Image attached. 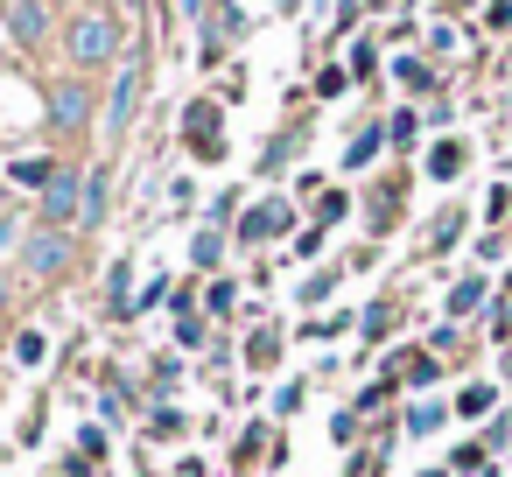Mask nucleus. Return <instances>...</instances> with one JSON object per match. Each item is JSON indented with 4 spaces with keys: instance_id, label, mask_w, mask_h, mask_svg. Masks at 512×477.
<instances>
[{
    "instance_id": "2",
    "label": "nucleus",
    "mask_w": 512,
    "mask_h": 477,
    "mask_svg": "<svg viewBox=\"0 0 512 477\" xmlns=\"http://www.w3.org/2000/svg\"><path fill=\"white\" fill-rule=\"evenodd\" d=\"M141 85H148L141 57H120V78H113V92H106V141H113V148H120V141L134 134V113H141Z\"/></svg>"
},
{
    "instance_id": "27",
    "label": "nucleus",
    "mask_w": 512,
    "mask_h": 477,
    "mask_svg": "<svg viewBox=\"0 0 512 477\" xmlns=\"http://www.w3.org/2000/svg\"><path fill=\"white\" fill-rule=\"evenodd\" d=\"M0 218H15V204H8V183H0Z\"/></svg>"
},
{
    "instance_id": "24",
    "label": "nucleus",
    "mask_w": 512,
    "mask_h": 477,
    "mask_svg": "<svg viewBox=\"0 0 512 477\" xmlns=\"http://www.w3.org/2000/svg\"><path fill=\"white\" fill-rule=\"evenodd\" d=\"M176 379H183V365H176V358H155V386H162V393H169V386H176Z\"/></svg>"
},
{
    "instance_id": "23",
    "label": "nucleus",
    "mask_w": 512,
    "mask_h": 477,
    "mask_svg": "<svg viewBox=\"0 0 512 477\" xmlns=\"http://www.w3.org/2000/svg\"><path fill=\"white\" fill-rule=\"evenodd\" d=\"M176 344H204V323H197L190 309H183V323H176Z\"/></svg>"
},
{
    "instance_id": "17",
    "label": "nucleus",
    "mask_w": 512,
    "mask_h": 477,
    "mask_svg": "<svg viewBox=\"0 0 512 477\" xmlns=\"http://www.w3.org/2000/svg\"><path fill=\"white\" fill-rule=\"evenodd\" d=\"M477 302H484V281H463V288H456V295H449V316H470V309H477Z\"/></svg>"
},
{
    "instance_id": "21",
    "label": "nucleus",
    "mask_w": 512,
    "mask_h": 477,
    "mask_svg": "<svg viewBox=\"0 0 512 477\" xmlns=\"http://www.w3.org/2000/svg\"><path fill=\"white\" fill-rule=\"evenodd\" d=\"M330 288H337V274H309V281H302V302H323Z\"/></svg>"
},
{
    "instance_id": "10",
    "label": "nucleus",
    "mask_w": 512,
    "mask_h": 477,
    "mask_svg": "<svg viewBox=\"0 0 512 477\" xmlns=\"http://www.w3.org/2000/svg\"><path fill=\"white\" fill-rule=\"evenodd\" d=\"M50 176H57L50 155H22V162H8V183H22V190H43Z\"/></svg>"
},
{
    "instance_id": "28",
    "label": "nucleus",
    "mask_w": 512,
    "mask_h": 477,
    "mask_svg": "<svg viewBox=\"0 0 512 477\" xmlns=\"http://www.w3.org/2000/svg\"><path fill=\"white\" fill-rule=\"evenodd\" d=\"M113 8H127V15H134V8H148V0H113Z\"/></svg>"
},
{
    "instance_id": "29",
    "label": "nucleus",
    "mask_w": 512,
    "mask_h": 477,
    "mask_svg": "<svg viewBox=\"0 0 512 477\" xmlns=\"http://www.w3.org/2000/svg\"><path fill=\"white\" fill-rule=\"evenodd\" d=\"M176 477H204V470H197V463H183V470H176Z\"/></svg>"
},
{
    "instance_id": "12",
    "label": "nucleus",
    "mask_w": 512,
    "mask_h": 477,
    "mask_svg": "<svg viewBox=\"0 0 512 477\" xmlns=\"http://www.w3.org/2000/svg\"><path fill=\"white\" fill-rule=\"evenodd\" d=\"M274 351H281V330L267 323V330H253V344H246V365H274Z\"/></svg>"
},
{
    "instance_id": "30",
    "label": "nucleus",
    "mask_w": 512,
    "mask_h": 477,
    "mask_svg": "<svg viewBox=\"0 0 512 477\" xmlns=\"http://www.w3.org/2000/svg\"><path fill=\"white\" fill-rule=\"evenodd\" d=\"M428 477H449V470H428Z\"/></svg>"
},
{
    "instance_id": "1",
    "label": "nucleus",
    "mask_w": 512,
    "mask_h": 477,
    "mask_svg": "<svg viewBox=\"0 0 512 477\" xmlns=\"http://www.w3.org/2000/svg\"><path fill=\"white\" fill-rule=\"evenodd\" d=\"M64 57H71V64H78V78H85V71L120 64V57H127V36H120V22H113L106 8H85V15L64 29Z\"/></svg>"
},
{
    "instance_id": "8",
    "label": "nucleus",
    "mask_w": 512,
    "mask_h": 477,
    "mask_svg": "<svg viewBox=\"0 0 512 477\" xmlns=\"http://www.w3.org/2000/svg\"><path fill=\"white\" fill-rule=\"evenodd\" d=\"M190 155L197 162H218L225 141H218V106H190Z\"/></svg>"
},
{
    "instance_id": "11",
    "label": "nucleus",
    "mask_w": 512,
    "mask_h": 477,
    "mask_svg": "<svg viewBox=\"0 0 512 477\" xmlns=\"http://www.w3.org/2000/svg\"><path fill=\"white\" fill-rule=\"evenodd\" d=\"M456 169H463V141H442V148L428 155V176H435V183H449Z\"/></svg>"
},
{
    "instance_id": "15",
    "label": "nucleus",
    "mask_w": 512,
    "mask_h": 477,
    "mask_svg": "<svg viewBox=\"0 0 512 477\" xmlns=\"http://www.w3.org/2000/svg\"><path fill=\"white\" fill-rule=\"evenodd\" d=\"M232 302H239L232 281H211V288H204V309H211V316H232Z\"/></svg>"
},
{
    "instance_id": "25",
    "label": "nucleus",
    "mask_w": 512,
    "mask_h": 477,
    "mask_svg": "<svg viewBox=\"0 0 512 477\" xmlns=\"http://www.w3.org/2000/svg\"><path fill=\"white\" fill-rule=\"evenodd\" d=\"M456 407H463V414H484V407H491V386H470V393H463Z\"/></svg>"
},
{
    "instance_id": "5",
    "label": "nucleus",
    "mask_w": 512,
    "mask_h": 477,
    "mask_svg": "<svg viewBox=\"0 0 512 477\" xmlns=\"http://www.w3.org/2000/svg\"><path fill=\"white\" fill-rule=\"evenodd\" d=\"M78 211H85V169H57V176L43 183V225L64 232Z\"/></svg>"
},
{
    "instance_id": "4",
    "label": "nucleus",
    "mask_w": 512,
    "mask_h": 477,
    "mask_svg": "<svg viewBox=\"0 0 512 477\" xmlns=\"http://www.w3.org/2000/svg\"><path fill=\"white\" fill-rule=\"evenodd\" d=\"M43 120H50L57 134H78V127L92 120V85H85V78H57V85L43 92Z\"/></svg>"
},
{
    "instance_id": "18",
    "label": "nucleus",
    "mask_w": 512,
    "mask_h": 477,
    "mask_svg": "<svg viewBox=\"0 0 512 477\" xmlns=\"http://www.w3.org/2000/svg\"><path fill=\"white\" fill-rule=\"evenodd\" d=\"M400 372H407V386H435V358H421V351L400 358Z\"/></svg>"
},
{
    "instance_id": "3",
    "label": "nucleus",
    "mask_w": 512,
    "mask_h": 477,
    "mask_svg": "<svg viewBox=\"0 0 512 477\" xmlns=\"http://www.w3.org/2000/svg\"><path fill=\"white\" fill-rule=\"evenodd\" d=\"M22 267H29L36 281H64V267H71V232L29 225V232H22Z\"/></svg>"
},
{
    "instance_id": "16",
    "label": "nucleus",
    "mask_w": 512,
    "mask_h": 477,
    "mask_svg": "<svg viewBox=\"0 0 512 477\" xmlns=\"http://www.w3.org/2000/svg\"><path fill=\"white\" fill-rule=\"evenodd\" d=\"M218 253H225V239H218V232H197V246H190V260H197V267H218Z\"/></svg>"
},
{
    "instance_id": "26",
    "label": "nucleus",
    "mask_w": 512,
    "mask_h": 477,
    "mask_svg": "<svg viewBox=\"0 0 512 477\" xmlns=\"http://www.w3.org/2000/svg\"><path fill=\"white\" fill-rule=\"evenodd\" d=\"M15 239H22V225H15V218H0V246H15Z\"/></svg>"
},
{
    "instance_id": "19",
    "label": "nucleus",
    "mask_w": 512,
    "mask_h": 477,
    "mask_svg": "<svg viewBox=\"0 0 512 477\" xmlns=\"http://www.w3.org/2000/svg\"><path fill=\"white\" fill-rule=\"evenodd\" d=\"M148 435H162V442H176V435H183V414H176V407H162V414H155V428H148Z\"/></svg>"
},
{
    "instance_id": "22",
    "label": "nucleus",
    "mask_w": 512,
    "mask_h": 477,
    "mask_svg": "<svg viewBox=\"0 0 512 477\" xmlns=\"http://www.w3.org/2000/svg\"><path fill=\"white\" fill-rule=\"evenodd\" d=\"M393 330V309H365V337H386Z\"/></svg>"
},
{
    "instance_id": "6",
    "label": "nucleus",
    "mask_w": 512,
    "mask_h": 477,
    "mask_svg": "<svg viewBox=\"0 0 512 477\" xmlns=\"http://www.w3.org/2000/svg\"><path fill=\"white\" fill-rule=\"evenodd\" d=\"M0 15H8V36L22 43V50H43L50 43V0H8V8H0Z\"/></svg>"
},
{
    "instance_id": "13",
    "label": "nucleus",
    "mask_w": 512,
    "mask_h": 477,
    "mask_svg": "<svg viewBox=\"0 0 512 477\" xmlns=\"http://www.w3.org/2000/svg\"><path fill=\"white\" fill-rule=\"evenodd\" d=\"M379 141H386V134H379V127H365V134H358V141L344 148V162H351V169H365V162L379 155Z\"/></svg>"
},
{
    "instance_id": "14",
    "label": "nucleus",
    "mask_w": 512,
    "mask_h": 477,
    "mask_svg": "<svg viewBox=\"0 0 512 477\" xmlns=\"http://www.w3.org/2000/svg\"><path fill=\"white\" fill-rule=\"evenodd\" d=\"M15 358H22V365H43V358H50V337H43V330H22V337H15Z\"/></svg>"
},
{
    "instance_id": "9",
    "label": "nucleus",
    "mask_w": 512,
    "mask_h": 477,
    "mask_svg": "<svg viewBox=\"0 0 512 477\" xmlns=\"http://www.w3.org/2000/svg\"><path fill=\"white\" fill-rule=\"evenodd\" d=\"M106 204H113V176L106 169H85V211H78V225H106Z\"/></svg>"
},
{
    "instance_id": "20",
    "label": "nucleus",
    "mask_w": 512,
    "mask_h": 477,
    "mask_svg": "<svg viewBox=\"0 0 512 477\" xmlns=\"http://www.w3.org/2000/svg\"><path fill=\"white\" fill-rule=\"evenodd\" d=\"M428 428H442V407H414L407 414V435H428Z\"/></svg>"
},
{
    "instance_id": "7",
    "label": "nucleus",
    "mask_w": 512,
    "mask_h": 477,
    "mask_svg": "<svg viewBox=\"0 0 512 477\" xmlns=\"http://www.w3.org/2000/svg\"><path fill=\"white\" fill-rule=\"evenodd\" d=\"M288 225H295V211H288L281 197H267V204H253V211L239 218V239H246V246H260V239H281Z\"/></svg>"
}]
</instances>
